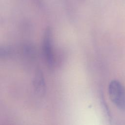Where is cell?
Listing matches in <instances>:
<instances>
[{"label":"cell","instance_id":"cell-1","mask_svg":"<svg viewBox=\"0 0 125 125\" xmlns=\"http://www.w3.org/2000/svg\"><path fill=\"white\" fill-rule=\"evenodd\" d=\"M110 100L119 109L125 111V89L117 80L110 82L108 87Z\"/></svg>","mask_w":125,"mask_h":125},{"label":"cell","instance_id":"cell-2","mask_svg":"<svg viewBox=\"0 0 125 125\" xmlns=\"http://www.w3.org/2000/svg\"><path fill=\"white\" fill-rule=\"evenodd\" d=\"M43 48L45 59L48 64L52 66L54 63L52 51V41L51 32L49 28H46L43 42Z\"/></svg>","mask_w":125,"mask_h":125},{"label":"cell","instance_id":"cell-3","mask_svg":"<svg viewBox=\"0 0 125 125\" xmlns=\"http://www.w3.org/2000/svg\"><path fill=\"white\" fill-rule=\"evenodd\" d=\"M33 85L36 92L42 95L45 91V83L43 75L41 71H38L35 75L33 81Z\"/></svg>","mask_w":125,"mask_h":125}]
</instances>
